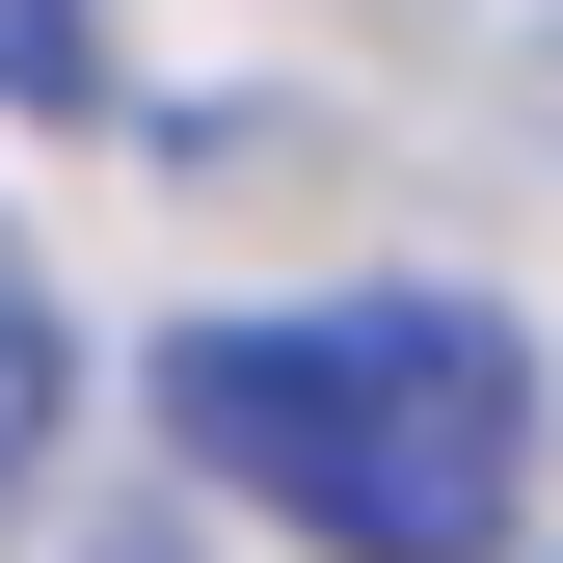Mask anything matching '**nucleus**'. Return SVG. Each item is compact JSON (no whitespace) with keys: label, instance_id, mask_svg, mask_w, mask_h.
Returning <instances> with one entry per match:
<instances>
[{"label":"nucleus","instance_id":"nucleus-1","mask_svg":"<svg viewBox=\"0 0 563 563\" xmlns=\"http://www.w3.org/2000/svg\"><path fill=\"white\" fill-rule=\"evenodd\" d=\"M162 430L296 510L322 563H510L537 510V349L483 296H322V322H188L162 349Z\"/></svg>","mask_w":563,"mask_h":563},{"label":"nucleus","instance_id":"nucleus-3","mask_svg":"<svg viewBox=\"0 0 563 563\" xmlns=\"http://www.w3.org/2000/svg\"><path fill=\"white\" fill-rule=\"evenodd\" d=\"M108 81V0H0V108H81Z\"/></svg>","mask_w":563,"mask_h":563},{"label":"nucleus","instance_id":"nucleus-2","mask_svg":"<svg viewBox=\"0 0 563 563\" xmlns=\"http://www.w3.org/2000/svg\"><path fill=\"white\" fill-rule=\"evenodd\" d=\"M54 376H81V349H54V296H27V242H0V510H27V456H54Z\"/></svg>","mask_w":563,"mask_h":563}]
</instances>
